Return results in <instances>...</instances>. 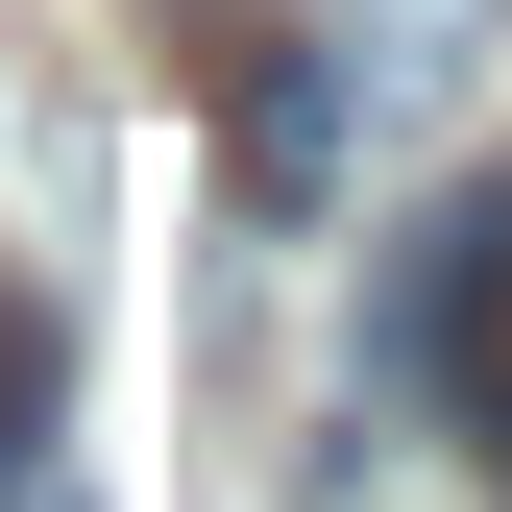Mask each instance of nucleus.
Here are the masks:
<instances>
[{
	"label": "nucleus",
	"instance_id": "nucleus-1",
	"mask_svg": "<svg viewBox=\"0 0 512 512\" xmlns=\"http://www.w3.org/2000/svg\"><path fill=\"white\" fill-rule=\"evenodd\" d=\"M366 342H391V391L488 464V512H512V171H464L415 244H391V293H366Z\"/></svg>",
	"mask_w": 512,
	"mask_h": 512
},
{
	"label": "nucleus",
	"instance_id": "nucleus-2",
	"mask_svg": "<svg viewBox=\"0 0 512 512\" xmlns=\"http://www.w3.org/2000/svg\"><path fill=\"white\" fill-rule=\"evenodd\" d=\"M488 49H512V0H317V74H342L366 147L464 122V98H488Z\"/></svg>",
	"mask_w": 512,
	"mask_h": 512
},
{
	"label": "nucleus",
	"instance_id": "nucleus-3",
	"mask_svg": "<svg viewBox=\"0 0 512 512\" xmlns=\"http://www.w3.org/2000/svg\"><path fill=\"white\" fill-rule=\"evenodd\" d=\"M342 147H366V122H342V74H317V25H293V49H269V98H244V196H269V220H293V196H342Z\"/></svg>",
	"mask_w": 512,
	"mask_h": 512
}]
</instances>
